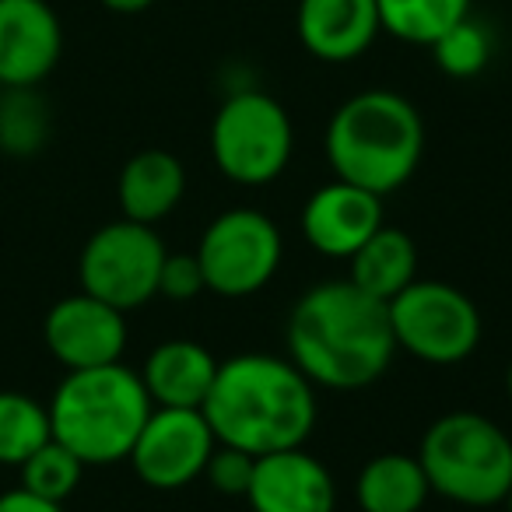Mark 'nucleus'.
<instances>
[{"instance_id": "18", "label": "nucleus", "mask_w": 512, "mask_h": 512, "mask_svg": "<svg viewBox=\"0 0 512 512\" xmlns=\"http://www.w3.org/2000/svg\"><path fill=\"white\" fill-rule=\"evenodd\" d=\"M348 281L379 302H390L418 281V246L404 228L379 225L362 246L351 253Z\"/></svg>"}, {"instance_id": "17", "label": "nucleus", "mask_w": 512, "mask_h": 512, "mask_svg": "<svg viewBox=\"0 0 512 512\" xmlns=\"http://www.w3.org/2000/svg\"><path fill=\"white\" fill-rule=\"evenodd\" d=\"M186 193V169L172 151L144 148L120 169L116 197H120L123 218L155 225L169 218Z\"/></svg>"}, {"instance_id": "15", "label": "nucleus", "mask_w": 512, "mask_h": 512, "mask_svg": "<svg viewBox=\"0 0 512 512\" xmlns=\"http://www.w3.org/2000/svg\"><path fill=\"white\" fill-rule=\"evenodd\" d=\"M295 32L309 57L323 64H351L379 39L376 0H299Z\"/></svg>"}, {"instance_id": "27", "label": "nucleus", "mask_w": 512, "mask_h": 512, "mask_svg": "<svg viewBox=\"0 0 512 512\" xmlns=\"http://www.w3.org/2000/svg\"><path fill=\"white\" fill-rule=\"evenodd\" d=\"M0 512H64V505L50 502L43 495H32L29 488H11L0 495Z\"/></svg>"}, {"instance_id": "14", "label": "nucleus", "mask_w": 512, "mask_h": 512, "mask_svg": "<svg viewBox=\"0 0 512 512\" xmlns=\"http://www.w3.org/2000/svg\"><path fill=\"white\" fill-rule=\"evenodd\" d=\"M379 225H386L383 197L344 179L320 186L302 207V235L316 253L330 260H351V253Z\"/></svg>"}, {"instance_id": "2", "label": "nucleus", "mask_w": 512, "mask_h": 512, "mask_svg": "<svg viewBox=\"0 0 512 512\" xmlns=\"http://www.w3.org/2000/svg\"><path fill=\"white\" fill-rule=\"evenodd\" d=\"M200 411L221 446L249 456L306 446L320 418L316 386L295 369L292 358L260 351L221 362Z\"/></svg>"}, {"instance_id": "19", "label": "nucleus", "mask_w": 512, "mask_h": 512, "mask_svg": "<svg viewBox=\"0 0 512 512\" xmlns=\"http://www.w3.org/2000/svg\"><path fill=\"white\" fill-rule=\"evenodd\" d=\"M432 495L418 453H379L358 470L355 502L362 512H421Z\"/></svg>"}, {"instance_id": "5", "label": "nucleus", "mask_w": 512, "mask_h": 512, "mask_svg": "<svg viewBox=\"0 0 512 512\" xmlns=\"http://www.w3.org/2000/svg\"><path fill=\"white\" fill-rule=\"evenodd\" d=\"M418 460L435 495L467 509L505 502L512 488V439L477 411H449L425 428Z\"/></svg>"}, {"instance_id": "7", "label": "nucleus", "mask_w": 512, "mask_h": 512, "mask_svg": "<svg viewBox=\"0 0 512 512\" xmlns=\"http://www.w3.org/2000/svg\"><path fill=\"white\" fill-rule=\"evenodd\" d=\"M397 348L428 365H460L484 334L481 309L467 292L446 281H411L386 302Z\"/></svg>"}, {"instance_id": "3", "label": "nucleus", "mask_w": 512, "mask_h": 512, "mask_svg": "<svg viewBox=\"0 0 512 512\" xmlns=\"http://www.w3.org/2000/svg\"><path fill=\"white\" fill-rule=\"evenodd\" d=\"M327 162L337 179L386 197L411 183L425 151V123L407 95L365 88L327 123Z\"/></svg>"}, {"instance_id": "16", "label": "nucleus", "mask_w": 512, "mask_h": 512, "mask_svg": "<svg viewBox=\"0 0 512 512\" xmlns=\"http://www.w3.org/2000/svg\"><path fill=\"white\" fill-rule=\"evenodd\" d=\"M218 358L197 341H162L144 358L141 383L155 407H193L200 411L218 376Z\"/></svg>"}, {"instance_id": "22", "label": "nucleus", "mask_w": 512, "mask_h": 512, "mask_svg": "<svg viewBox=\"0 0 512 512\" xmlns=\"http://www.w3.org/2000/svg\"><path fill=\"white\" fill-rule=\"evenodd\" d=\"M53 439L50 407L18 390H0V467H22Z\"/></svg>"}, {"instance_id": "29", "label": "nucleus", "mask_w": 512, "mask_h": 512, "mask_svg": "<svg viewBox=\"0 0 512 512\" xmlns=\"http://www.w3.org/2000/svg\"><path fill=\"white\" fill-rule=\"evenodd\" d=\"M505 390H509V400H512V362H509V372H505Z\"/></svg>"}, {"instance_id": "1", "label": "nucleus", "mask_w": 512, "mask_h": 512, "mask_svg": "<svg viewBox=\"0 0 512 512\" xmlns=\"http://www.w3.org/2000/svg\"><path fill=\"white\" fill-rule=\"evenodd\" d=\"M288 358L323 390H365L379 383L397 355L390 309L348 278L320 281L288 313Z\"/></svg>"}, {"instance_id": "11", "label": "nucleus", "mask_w": 512, "mask_h": 512, "mask_svg": "<svg viewBox=\"0 0 512 512\" xmlns=\"http://www.w3.org/2000/svg\"><path fill=\"white\" fill-rule=\"evenodd\" d=\"M43 341L67 372L113 365L127 348V313L88 292L67 295L46 313Z\"/></svg>"}, {"instance_id": "21", "label": "nucleus", "mask_w": 512, "mask_h": 512, "mask_svg": "<svg viewBox=\"0 0 512 512\" xmlns=\"http://www.w3.org/2000/svg\"><path fill=\"white\" fill-rule=\"evenodd\" d=\"M53 116L39 88H0V151L32 158L50 144Z\"/></svg>"}, {"instance_id": "28", "label": "nucleus", "mask_w": 512, "mask_h": 512, "mask_svg": "<svg viewBox=\"0 0 512 512\" xmlns=\"http://www.w3.org/2000/svg\"><path fill=\"white\" fill-rule=\"evenodd\" d=\"M102 8L113 11V15H141V11H148L155 0H99Z\"/></svg>"}, {"instance_id": "26", "label": "nucleus", "mask_w": 512, "mask_h": 512, "mask_svg": "<svg viewBox=\"0 0 512 512\" xmlns=\"http://www.w3.org/2000/svg\"><path fill=\"white\" fill-rule=\"evenodd\" d=\"M200 292H207L204 271H200L197 253H169L158 274V295L169 302H190Z\"/></svg>"}, {"instance_id": "20", "label": "nucleus", "mask_w": 512, "mask_h": 512, "mask_svg": "<svg viewBox=\"0 0 512 512\" xmlns=\"http://www.w3.org/2000/svg\"><path fill=\"white\" fill-rule=\"evenodd\" d=\"M474 0H376L386 36L407 46H432L446 29L470 15Z\"/></svg>"}, {"instance_id": "30", "label": "nucleus", "mask_w": 512, "mask_h": 512, "mask_svg": "<svg viewBox=\"0 0 512 512\" xmlns=\"http://www.w3.org/2000/svg\"><path fill=\"white\" fill-rule=\"evenodd\" d=\"M505 505H509V512H512V488H509V495H505Z\"/></svg>"}, {"instance_id": "24", "label": "nucleus", "mask_w": 512, "mask_h": 512, "mask_svg": "<svg viewBox=\"0 0 512 512\" xmlns=\"http://www.w3.org/2000/svg\"><path fill=\"white\" fill-rule=\"evenodd\" d=\"M18 474H22V488H29L32 495H43L50 502L64 505L78 491L81 477H85V463L64 442L50 439L18 467Z\"/></svg>"}, {"instance_id": "4", "label": "nucleus", "mask_w": 512, "mask_h": 512, "mask_svg": "<svg viewBox=\"0 0 512 512\" xmlns=\"http://www.w3.org/2000/svg\"><path fill=\"white\" fill-rule=\"evenodd\" d=\"M53 439L64 442L85 467L127 460L148 414L155 411L141 372L123 362L67 372L50 404Z\"/></svg>"}, {"instance_id": "9", "label": "nucleus", "mask_w": 512, "mask_h": 512, "mask_svg": "<svg viewBox=\"0 0 512 512\" xmlns=\"http://www.w3.org/2000/svg\"><path fill=\"white\" fill-rule=\"evenodd\" d=\"M169 249L155 235V225L141 221H109L88 235L78 260L81 292L109 302L120 313L148 306L158 295V274Z\"/></svg>"}, {"instance_id": "23", "label": "nucleus", "mask_w": 512, "mask_h": 512, "mask_svg": "<svg viewBox=\"0 0 512 512\" xmlns=\"http://www.w3.org/2000/svg\"><path fill=\"white\" fill-rule=\"evenodd\" d=\"M428 50H432L442 74L463 81V78H477V74L488 67L491 53H495V39H491L488 25L477 22L474 15H467L463 22H456L453 29L442 32Z\"/></svg>"}, {"instance_id": "6", "label": "nucleus", "mask_w": 512, "mask_h": 512, "mask_svg": "<svg viewBox=\"0 0 512 512\" xmlns=\"http://www.w3.org/2000/svg\"><path fill=\"white\" fill-rule=\"evenodd\" d=\"M211 158L235 186H271L292 165L295 127L288 109L260 88H235L211 120Z\"/></svg>"}, {"instance_id": "8", "label": "nucleus", "mask_w": 512, "mask_h": 512, "mask_svg": "<svg viewBox=\"0 0 512 512\" xmlns=\"http://www.w3.org/2000/svg\"><path fill=\"white\" fill-rule=\"evenodd\" d=\"M281 256H285L281 228L274 225V218L253 207L221 211L204 228L197 246L207 292L221 299H249L264 292L278 274Z\"/></svg>"}, {"instance_id": "25", "label": "nucleus", "mask_w": 512, "mask_h": 512, "mask_svg": "<svg viewBox=\"0 0 512 512\" xmlns=\"http://www.w3.org/2000/svg\"><path fill=\"white\" fill-rule=\"evenodd\" d=\"M253 467H256V456L242 453L235 446H214L211 460H207V470L204 477L211 481V488L218 495H228V498H246L249 491V481H253Z\"/></svg>"}, {"instance_id": "10", "label": "nucleus", "mask_w": 512, "mask_h": 512, "mask_svg": "<svg viewBox=\"0 0 512 512\" xmlns=\"http://www.w3.org/2000/svg\"><path fill=\"white\" fill-rule=\"evenodd\" d=\"M214 439L204 411L193 407H155L130 449V467L148 488L179 491L204 477L211 460Z\"/></svg>"}, {"instance_id": "13", "label": "nucleus", "mask_w": 512, "mask_h": 512, "mask_svg": "<svg viewBox=\"0 0 512 512\" xmlns=\"http://www.w3.org/2000/svg\"><path fill=\"white\" fill-rule=\"evenodd\" d=\"M246 502L253 512H334L337 484L327 463L306 449L256 456Z\"/></svg>"}, {"instance_id": "12", "label": "nucleus", "mask_w": 512, "mask_h": 512, "mask_svg": "<svg viewBox=\"0 0 512 512\" xmlns=\"http://www.w3.org/2000/svg\"><path fill=\"white\" fill-rule=\"evenodd\" d=\"M64 57L50 0H0V88H39Z\"/></svg>"}]
</instances>
